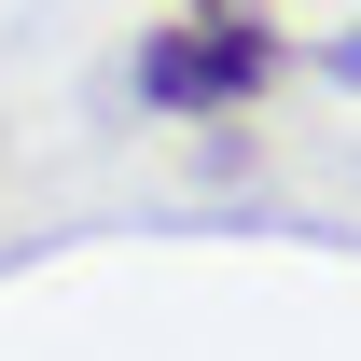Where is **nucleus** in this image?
Returning <instances> with one entry per match:
<instances>
[{
	"label": "nucleus",
	"instance_id": "obj_2",
	"mask_svg": "<svg viewBox=\"0 0 361 361\" xmlns=\"http://www.w3.org/2000/svg\"><path fill=\"white\" fill-rule=\"evenodd\" d=\"M334 84H361V28H348V42H334Z\"/></svg>",
	"mask_w": 361,
	"mask_h": 361
},
{
	"label": "nucleus",
	"instance_id": "obj_1",
	"mask_svg": "<svg viewBox=\"0 0 361 361\" xmlns=\"http://www.w3.org/2000/svg\"><path fill=\"white\" fill-rule=\"evenodd\" d=\"M264 70H278V28L250 0H195V14H167V28L139 42V97L180 111V126H195V111H250Z\"/></svg>",
	"mask_w": 361,
	"mask_h": 361
}]
</instances>
